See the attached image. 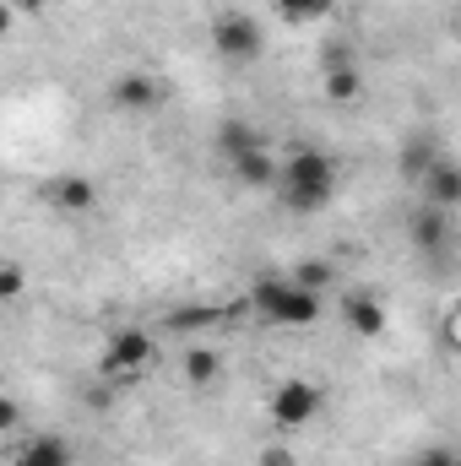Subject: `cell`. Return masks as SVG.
Returning <instances> with one entry per match:
<instances>
[{
    "mask_svg": "<svg viewBox=\"0 0 461 466\" xmlns=\"http://www.w3.org/2000/svg\"><path fill=\"white\" fill-rule=\"evenodd\" d=\"M218 374H223L218 348H190L185 352V380H190V385H218Z\"/></svg>",
    "mask_w": 461,
    "mask_h": 466,
    "instance_id": "9a60e30c",
    "label": "cell"
},
{
    "mask_svg": "<svg viewBox=\"0 0 461 466\" xmlns=\"http://www.w3.org/2000/svg\"><path fill=\"white\" fill-rule=\"evenodd\" d=\"M332 196H337V163L321 147H293L277 168V201L288 212L310 218V212L332 207Z\"/></svg>",
    "mask_w": 461,
    "mask_h": 466,
    "instance_id": "6da1fadb",
    "label": "cell"
},
{
    "mask_svg": "<svg viewBox=\"0 0 461 466\" xmlns=\"http://www.w3.org/2000/svg\"><path fill=\"white\" fill-rule=\"evenodd\" d=\"M255 466H299V456L288 445H261V461Z\"/></svg>",
    "mask_w": 461,
    "mask_h": 466,
    "instance_id": "7402d4cb",
    "label": "cell"
},
{
    "mask_svg": "<svg viewBox=\"0 0 461 466\" xmlns=\"http://www.w3.org/2000/svg\"><path fill=\"white\" fill-rule=\"evenodd\" d=\"M109 104L125 109V115H152L163 104V87L147 71H125V76H115V87H109Z\"/></svg>",
    "mask_w": 461,
    "mask_h": 466,
    "instance_id": "8992f818",
    "label": "cell"
},
{
    "mask_svg": "<svg viewBox=\"0 0 461 466\" xmlns=\"http://www.w3.org/2000/svg\"><path fill=\"white\" fill-rule=\"evenodd\" d=\"M288 277H293L299 288H310V293H326V288L337 282V266H332V260H299Z\"/></svg>",
    "mask_w": 461,
    "mask_h": 466,
    "instance_id": "ac0fdd59",
    "label": "cell"
},
{
    "mask_svg": "<svg viewBox=\"0 0 461 466\" xmlns=\"http://www.w3.org/2000/svg\"><path fill=\"white\" fill-rule=\"evenodd\" d=\"M11 456H16V466H77V456H71V445H66L60 434H38V440L16 445Z\"/></svg>",
    "mask_w": 461,
    "mask_h": 466,
    "instance_id": "7c38bea8",
    "label": "cell"
},
{
    "mask_svg": "<svg viewBox=\"0 0 461 466\" xmlns=\"http://www.w3.org/2000/svg\"><path fill=\"white\" fill-rule=\"evenodd\" d=\"M0 429H5V434L16 429V401H0Z\"/></svg>",
    "mask_w": 461,
    "mask_h": 466,
    "instance_id": "603a6c76",
    "label": "cell"
},
{
    "mask_svg": "<svg viewBox=\"0 0 461 466\" xmlns=\"http://www.w3.org/2000/svg\"><path fill=\"white\" fill-rule=\"evenodd\" d=\"M407 233H413V249H424V255H440V249H451V212L424 201V207L413 212Z\"/></svg>",
    "mask_w": 461,
    "mask_h": 466,
    "instance_id": "52a82bcc",
    "label": "cell"
},
{
    "mask_svg": "<svg viewBox=\"0 0 461 466\" xmlns=\"http://www.w3.org/2000/svg\"><path fill=\"white\" fill-rule=\"evenodd\" d=\"M271 11H277L288 27H304V22L332 16V0H271Z\"/></svg>",
    "mask_w": 461,
    "mask_h": 466,
    "instance_id": "2e32d148",
    "label": "cell"
},
{
    "mask_svg": "<svg viewBox=\"0 0 461 466\" xmlns=\"http://www.w3.org/2000/svg\"><path fill=\"white\" fill-rule=\"evenodd\" d=\"M413 466H461V451L456 445H429V451H418Z\"/></svg>",
    "mask_w": 461,
    "mask_h": 466,
    "instance_id": "ffe728a7",
    "label": "cell"
},
{
    "mask_svg": "<svg viewBox=\"0 0 461 466\" xmlns=\"http://www.w3.org/2000/svg\"><path fill=\"white\" fill-rule=\"evenodd\" d=\"M152 358H158V348H152V337H147V331H115V337H109V348H104V358H98V374H104V380H115V385H125V380L147 374V369H152Z\"/></svg>",
    "mask_w": 461,
    "mask_h": 466,
    "instance_id": "277c9868",
    "label": "cell"
},
{
    "mask_svg": "<svg viewBox=\"0 0 461 466\" xmlns=\"http://www.w3.org/2000/svg\"><path fill=\"white\" fill-rule=\"evenodd\" d=\"M277 168H282V163H271V152L261 147V152H250V157L233 163V179H239L244 190H277Z\"/></svg>",
    "mask_w": 461,
    "mask_h": 466,
    "instance_id": "4fadbf2b",
    "label": "cell"
},
{
    "mask_svg": "<svg viewBox=\"0 0 461 466\" xmlns=\"http://www.w3.org/2000/svg\"><path fill=\"white\" fill-rule=\"evenodd\" d=\"M261 147H266V136H261V130H255L250 119H223V125L212 130V152H218V157H223L229 168L239 163V157L261 152Z\"/></svg>",
    "mask_w": 461,
    "mask_h": 466,
    "instance_id": "ba28073f",
    "label": "cell"
},
{
    "mask_svg": "<svg viewBox=\"0 0 461 466\" xmlns=\"http://www.w3.org/2000/svg\"><path fill=\"white\" fill-rule=\"evenodd\" d=\"M250 309L266 320V326H282V331H304V326H315L321 320V293H310V288H299L293 277H255V288H250Z\"/></svg>",
    "mask_w": 461,
    "mask_h": 466,
    "instance_id": "7a4b0ae2",
    "label": "cell"
},
{
    "mask_svg": "<svg viewBox=\"0 0 461 466\" xmlns=\"http://www.w3.org/2000/svg\"><path fill=\"white\" fill-rule=\"evenodd\" d=\"M321 385L315 380H282L277 390H271V401H266V412H271V423L277 429H304V423H315V412H321Z\"/></svg>",
    "mask_w": 461,
    "mask_h": 466,
    "instance_id": "5b68a950",
    "label": "cell"
},
{
    "mask_svg": "<svg viewBox=\"0 0 461 466\" xmlns=\"http://www.w3.org/2000/svg\"><path fill=\"white\" fill-rule=\"evenodd\" d=\"M418 190H424V201L429 207H446V212H456L461 207V163H451V157H440L424 179H418Z\"/></svg>",
    "mask_w": 461,
    "mask_h": 466,
    "instance_id": "30bf717a",
    "label": "cell"
},
{
    "mask_svg": "<svg viewBox=\"0 0 461 466\" xmlns=\"http://www.w3.org/2000/svg\"><path fill=\"white\" fill-rule=\"evenodd\" d=\"M358 93H364L358 66H337V71H326V104H353Z\"/></svg>",
    "mask_w": 461,
    "mask_h": 466,
    "instance_id": "e0dca14e",
    "label": "cell"
},
{
    "mask_svg": "<svg viewBox=\"0 0 461 466\" xmlns=\"http://www.w3.org/2000/svg\"><path fill=\"white\" fill-rule=\"evenodd\" d=\"M16 293H22V266L5 260V266H0V299H16Z\"/></svg>",
    "mask_w": 461,
    "mask_h": 466,
    "instance_id": "44dd1931",
    "label": "cell"
},
{
    "mask_svg": "<svg viewBox=\"0 0 461 466\" xmlns=\"http://www.w3.org/2000/svg\"><path fill=\"white\" fill-rule=\"evenodd\" d=\"M44 201L60 207V212H93L98 207V185L87 174H60V179L44 185Z\"/></svg>",
    "mask_w": 461,
    "mask_h": 466,
    "instance_id": "9c48e42d",
    "label": "cell"
},
{
    "mask_svg": "<svg viewBox=\"0 0 461 466\" xmlns=\"http://www.w3.org/2000/svg\"><path fill=\"white\" fill-rule=\"evenodd\" d=\"M343 320H347L353 337H380L391 315H385V304H380L374 293H347L343 299Z\"/></svg>",
    "mask_w": 461,
    "mask_h": 466,
    "instance_id": "8fae6325",
    "label": "cell"
},
{
    "mask_svg": "<svg viewBox=\"0 0 461 466\" xmlns=\"http://www.w3.org/2000/svg\"><path fill=\"white\" fill-rule=\"evenodd\" d=\"M435 163H440V147H435L429 136H413V141L402 147V174H407V179H424Z\"/></svg>",
    "mask_w": 461,
    "mask_h": 466,
    "instance_id": "5bb4252c",
    "label": "cell"
},
{
    "mask_svg": "<svg viewBox=\"0 0 461 466\" xmlns=\"http://www.w3.org/2000/svg\"><path fill=\"white\" fill-rule=\"evenodd\" d=\"M16 11H44V0H11Z\"/></svg>",
    "mask_w": 461,
    "mask_h": 466,
    "instance_id": "d4e9b609",
    "label": "cell"
},
{
    "mask_svg": "<svg viewBox=\"0 0 461 466\" xmlns=\"http://www.w3.org/2000/svg\"><path fill=\"white\" fill-rule=\"evenodd\" d=\"M451 348L461 352V304H456V309H451Z\"/></svg>",
    "mask_w": 461,
    "mask_h": 466,
    "instance_id": "cb8c5ba5",
    "label": "cell"
},
{
    "mask_svg": "<svg viewBox=\"0 0 461 466\" xmlns=\"http://www.w3.org/2000/svg\"><path fill=\"white\" fill-rule=\"evenodd\" d=\"M261 22L255 16H244V11H218L212 16V49H218V60H229V66H250L255 55H261Z\"/></svg>",
    "mask_w": 461,
    "mask_h": 466,
    "instance_id": "3957f363",
    "label": "cell"
},
{
    "mask_svg": "<svg viewBox=\"0 0 461 466\" xmlns=\"http://www.w3.org/2000/svg\"><path fill=\"white\" fill-rule=\"evenodd\" d=\"M223 315L218 309H169V326L174 331H201V326H218Z\"/></svg>",
    "mask_w": 461,
    "mask_h": 466,
    "instance_id": "d6986e66",
    "label": "cell"
}]
</instances>
